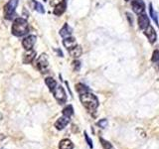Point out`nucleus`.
I'll return each mask as SVG.
<instances>
[{
  "label": "nucleus",
  "instance_id": "nucleus-12",
  "mask_svg": "<svg viewBox=\"0 0 159 149\" xmlns=\"http://www.w3.org/2000/svg\"><path fill=\"white\" fill-rule=\"evenodd\" d=\"M35 57H36V52L33 50H28V51L24 54L23 56V63L24 64H30L34 61Z\"/></svg>",
  "mask_w": 159,
  "mask_h": 149
},
{
  "label": "nucleus",
  "instance_id": "nucleus-19",
  "mask_svg": "<svg viewBox=\"0 0 159 149\" xmlns=\"http://www.w3.org/2000/svg\"><path fill=\"white\" fill-rule=\"evenodd\" d=\"M74 113V108L72 106H67L63 109V115L67 116V117H71Z\"/></svg>",
  "mask_w": 159,
  "mask_h": 149
},
{
  "label": "nucleus",
  "instance_id": "nucleus-8",
  "mask_svg": "<svg viewBox=\"0 0 159 149\" xmlns=\"http://www.w3.org/2000/svg\"><path fill=\"white\" fill-rule=\"evenodd\" d=\"M137 22H138V27L140 28L141 30H145L149 25V19H148V17L146 16V14H140L138 16V18H137Z\"/></svg>",
  "mask_w": 159,
  "mask_h": 149
},
{
  "label": "nucleus",
  "instance_id": "nucleus-21",
  "mask_svg": "<svg viewBox=\"0 0 159 149\" xmlns=\"http://www.w3.org/2000/svg\"><path fill=\"white\" fill-rule=\"evenodd\" d=\"M34 3H35V9H36L38 12L42 13V14H43V13H45V9H44L43 5H42L41 3L36 2V1H34Z\"/></svg>",
  "mask_w": 159,
  "mask_h": 149
},
{
  "label": "nucleus",
  "instance_id": "nucleus-30",
  "mask_svg": "<svg viewBox=\"0 0 159 149\" xmlns=\"http://www.w3.org/2000/svg\"><path fill=\"white\" fill-rule=\"evenodd\" d=\"M125 1H129V0H125Z\"/></svg>",
  "mask_w": 159,
  "mask_h": 149
},
{
  "label": "nucleus",
  "instance_id": "nucleus-11",
  "mask_svg": "<svg viewBox=\"0 0 159 149\" xmlns=\"http://www.w3.org/2000/svg\"><path fill=\"white\" fill-rule=\"evenodd\" d=\"M66 8H67V2H66V0H63L61 3H59L58 5L55 6L54 14L56 15V16H61V15L66 11Z\"/></svg>",
  "mask_w": 159,
  "mask_h": 149
},
{
  "label": "nucleus",
  "instance_id": "nucleus-9",
  "mask_svg": "<svg viewBox=\"0 0 159 149\" xmlns=\"http://www.w3.org/2000/svg\"><path fill=\"white\" fill-rule=\"evenodd\" d=\"M144 34H145V36L147 37V39L149 40L150 43H154L156 41V38H157L156 32H155V30H154V28L150 26V25L144 30Z\"/></svg>",
  "mask_w": 159,
  "mask_h": 149
},
{
  "label": "nucleus",
  "instance_id": "nucleus-31",
  "mask_svg": "<svg viewBox=\"0 0 159 149\" xmlns=\"http://www.w3.org/2000/svg\"><path fill=\"white\" fill-rule=\"evenodd\" d=\"M44 1H47V0H44Z\"/></svg>",
  "mask_w": 159,
  "mask_h": 149
},
{
  "label": "nucleus",
  "instance_id": "nucleus-20",
  "mask_svg": "<svg viewBox=\"0 0 159 149\" xmlns=\"http://www.w3.org/2000/svg\"><path fill=\"white\" fill-rule=\"evenodd\" d=\"M76 89L77 92L80 93V94H83V93H89V88L86 87L84 84H78L76 86Z\"/></svg>",
  "mask_w": 159,
  "mask_h": 149
},
{
  "label": "nucleus",
  "instance_id": "nucleus-24",
  "mask_svg": "<svg viewBox=\"0 0 159 149\" xmlns=\"http://www.w3.org/2000/svg\"><path fill=\"white\" fill-rule=\"evenodd\" d=\"M73 68H74L75 71L78 72L79 70H80V68H81V62L78 61V60H76V61H74V62H73Z\"/></svg>",
  "mask_w": 159,
  "mask_h": 149
},
{
  "label": "nucleus",
  "instance_id": "nucleus-25",
  "mask_svg": "<svg viewBox=\"0 0 159 149\" xmlns=\"http://www.w3.org/2000/svg\"><path fill=\"white\" fill-rule=\"evenodd\" d=\"M98 125L99 127H102V128H106L107 125V120L106 118H103V119H102V120H99L98 122Z\"/></svg>",
  "mask_w": 159,
  "mask_h": 149
},
{
  "label": "nucleus",
  "instance_id": "nucleus-6",
  "mask_svg": "<svg viewBox=\"0 0 159 149\" xmlns=\"http://www.w3.org/2000/svg\"><path fill=\"white\" fill-rule=\"evenodd\" d=\"M131 7L134 13L140 15V14H143L144 10H145V4H144L143 0H132Z\"/></svg>",
  "mask_w": 159,
  "mask_h": 149
},
{
  "label": "nucleus",
  "instance_id": "nucleus-23",
  "mask_svg": "<svg viewBox=\"0 0 159 149\" xmlns=\"http://www.w3.org/2000/svg\"><path fill=\"white\" fill-rule=\"evenodd\" d=\"M99 140H101L102 145L103 146L104 149H111V148H112V145H111V144L109 143L108 141H106V140H104V139H102V138H101Z\"/></svg>",
  "mask_w": 159,
  "mask_h": 149
},
{
  "label": "nucleus",
  "instance_id": "nucleus-22",
  "mask_svg": "<svg viewBox=\"0 0 159 149\" xmlns=\"http://www.w3.org/2000/svg\"><path fill=\"white\" fill-rule=\"evenodd\" d=\"M151 61L153 63H159V51H158V50H155V51L153 52Z\"/></svg>",
  "mask_w": 159,
  "mask_h": 149
},
{
  "label": "nucleus",
  "instance_id": "nucleus-7",
  "mask_svg": "<svg viewBox=\"0 0 159 149\" xmlns=\"http://www.w3.org/2000/svg\"><path fill=\"white\" fill-rule=\"evenodd\" d=\"M36 43V36L34 35H29L26 38H24V40L22 41V45L25 50H32L33 46Z\"/></svg>",
  "mask_w": 159,
  "mask_h": 149
},
{
  "label": "nucleus",
  "instance_id": "nucleus-16",
  "mask_svg": "<svg viewBox=\"0 0 159 149\" xmlns=\"http://www.w3.org/2000/svg\"><path fill=\"white\" fill-rule=\"evenodd\" d=\"M82 48L80 47V46H77L75 47V48H73V49H71V50H69V53H70V55H71V57H73V58H79L80 56L82 55Z\"/></svg>",
  "mask_w": 159,
  "mask_h": 149
},
{
  "label": "nucleus",
  "instance_id": "nucleus-5",
  "mask_svg": "<svg viewBox=\"0 0 159 149\" xmlns=\"http://www.w3.org/2000/svg\"><path fill=\"white\" fill-rule=\"evenodd\" d=\"M53 93H54L55 98H56L60 103L66 102L67 94H66V92H65V89H64V88L62 86H57L56 88L53 91Z\"/></svg>",
  "mask_w": 159,
  "mask_h": 149
},
{
  "label": "nucleus",
  "instance_id": "nucleus-29",
  "mask_svg": "<svg viewBox=\"0 0 159 149\" xmlns=\"http://www.w3.org/2000/svg\"><path fill=\"white\" fill-rule=\"evenodd\" d=\"M2 117H3V116H2V114L0 113V120H1V119H2Z\"/></svg>",
  "mask_w": 159,
  "mask_h": 149
},
{
  "label": "nucleus",
  "instance_id": "nucleus-13",
  "mask_svg": "<svg viewBox=\"0 0 159 149\" xmlns=\"http://www.w3.org/2000/svg\"><path fill=\"white\" fill-rule=\"evenodd\" d=\"M72 32H73V29L69 26V24L65 23V24H64V26H63V28H62L61 30H60V35H61V36L65 39V38L71 37Z\"/></svg>",
  "mask_w": 159,
  "mask_h": 149
},
{
  "label": "nucleus",
  "instance_id": "nucleus-18",
  "mask_svg": "<svg viewBox=\"0 0 159 149\" xmlns=\"http://www.w3.org/2000/svg\"><path fill=\"white\" fill-rule=\"evenodd\" d=\"M149 12H150V16H151V18L153 19V21L155 22V24H156L157 26L159 27V22H158V16H157V13L155 12V10L153 9V6H152V4H151V3L149 4Z\"/></svg>",
  "mask_w": 159,
  "mask_h": 149
},
{
  "label": "nucleus",
  "instance_id": "nucleus-32",
  "mask_svg": "<svg viewBox=\"0 0 159 149\" xmlns=\"http://www.w3.org/2000/svg\"><path fill=\"white\" fill-rule=\"evenodd\" d=\"M1 149H5V148H1Z\"/></svg>",
  "mask_w": 159,
  "mask_h": 149
},
{
  "label": "nucleus",
  "instance_id": "nucleus-2",
  "mask_svg": "<svg viewBox=\"0 0 159 149\" xmlns=\"http://www.w3.org/2000/svg\"><path fill=\"white\" fill-rule=\"evenodd\" d=\"M28 33V23L24 18H16L12 25V34L16 37H21Z\"/></svg>",
  "mask_w": 159,
  "mask_h": 149
},
{
  "label": "nucleus",
  "instance_id": "nucleus-27",
  "mask_svg": "<svg viewBox=\"0 0 159 149\" xmlns=\"http://www.w3.org/2000/svg\"><path fill=\"white\" fill-rule=\"evenodd\" d=\"M63 0H50V4L52 5V6H56L59 3H61Z\"/></svg>",
  "mask_w": 159,
  "mask_h": 149
},
{
  "label": "nucleus",
  "instance_id": "nucleus-4",
  "mask_svg": "<svg viewBox=\"0 0 159 149\" xmlns=\"http://www.w3.org/2000/svg\"><path fill=\"white\" fill-rule=\"evenodd\" d=\"M36 66L38 68V70L41 73L45 74L48 72L49 69V62L47 59V55L46 54H42L40 55V57L38 58L37 62H36Z\"/></svg>",
  "mask_w": 159,
  "mask_h": 149
},
{
  "label": "nucleus",
  "instance_id": "nucleus-3",
  "mask_svg": "<svg viewBox=\"0 0 159 149\" xmlns=\"http://www.w3.org/2000/svg\"><path fill=\"white\" fill-rule=\"evenodd\" d=\"M18 5V0H9L4 7V16L6 19H11Z\"/></svg>",
  "mask_w": 159,
  "mask_h": 149
},
{
  "label": "nucleus",
  "instance_id": "nucleus-1",
  "mask_svg": "<svg viewBox=\"0 0 159 149\" xmlns=\"http://www.w3.org/2000/svg\"><path fill=\"white\" fill-rule=\"evenodd\" d=\"M80 99H81L83 106L91 112L96 111V109L98 106V97L94 96V94L91 93H86L81 94Z\"/></svg>",
  "mask_w": 159,
  "mask_h": 149
},
{
  "label": "nucleus",
  "instance_id": "nucleus-14",
  "mask_svg": "<svg viewBox=\"0 0 159 149\" xmlns=\"http://www.w3.org/2000/svg\"><path fill=\"white\" fill-rule=\"evenodd\" d=\"M63 45L66 47L68 50H71L77 46V41L76 39L73 37H69V38H65L63 40Z\"/></svg>",
  "mask_w": 159,
  "mask_h": 149
},
{
  "label": "nucleus",
  "instance_id": "nucleus-15",
  "mask_svg": "<svg viewBox=\"0 0 159 149\" xmlns=\"http://www.w3.org/2000/svg\"><path fill=\"white\" fill-rule=\"evenodd\" d=\"M59 148L60 149H73L74 144L70 139H63L59 144Z\"/></svg>",
  "mask_w": 159,
  "mask_h": 149
},
{
  "label": "nucleus",
  "instance_id": "nucleus-17",
  "mask_svg": "<svg viewBox=\"0 0 159 149\" xmlns=\"http://www.w3.org/2000/svg\"><path fill=\"white\" fill-rule=\"evenodd\" d=\"M45 83H46V84L48 86L49 89L51 92H53L54 89L56 88V87H57V82L55 81L53 78H47L46 79H45Z\"/></svg>",
  "mask_w": 159,
  "mask_h": 149
},
{
  "label": "nucleus",
  "instance_id": "nucleus-28",
  "mask_svg": "<svg viewBox=\"0 0 159 149\" xmlns=\"http://www.w3.org/2000/svg\"><path fill=\"white\" fill-rule=\"evenodd\" d=\"M126 16H127V19H128V21H130L129 23H130V25H132V16H131V14L130 13H126Z\"/></svg>",
  "mask_w": 159,
  "mask_h": 149
},
{
  "label": "nucleus",
  "instance_id": "nucleus-10",
  "mask_svg": "<svg viewBox=\"0 0 159 149\" xmlns=\"http://www.w3.org/2000/svg\"><path fill=\"white\" fill-rule=\"evenodd\" d=\"M70 117H67V116H62L58 118V120L55 122V127H56L58 130H62L65 127L68 125V123L70 122Z\"/></svg>",
  "mask_w": 159,
  "mask_h": 149
},
{
  "label": "nucleus",
  "instance_id": "nucleus-26",
  "mask_svg": "<svg viewBox=\"0 0 159 149\" xmlns=\"http://www.w3.org/2000/svg\"><path fill=\"white\" fill-rule=\"evenodd\" d=\"M84 137H86V139H87V142H88V144H89V146L91 147V148H93V141H92V139L89 137V135L87 134V132H84Z\"/></svg>",
  "mask_w": 159,
  "mask_h": 149
}]
</instances>
